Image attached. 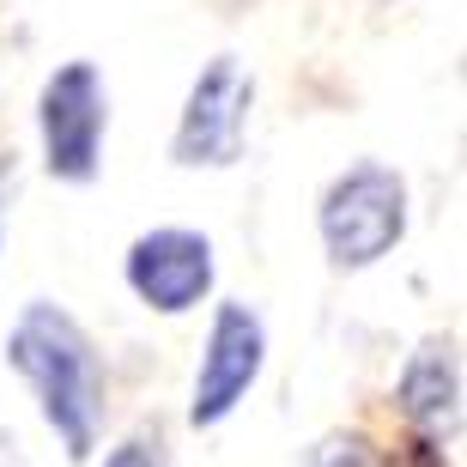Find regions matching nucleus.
Masks as SVG:
<instances>
[{"label": "nucleus", "instance_id": "nucleus-9", "mask_svg": "<svg viewBox=\"0 0 467 467\" xmlns=\"http://www.w3.org/2000/svg\"><path fill=\"white\" fill-rule=\"evenodd\" d=\"M104 467H164V462H158V437H146V431L128 437V443H121Z\"/></svg>", "mask_w": 467, "mask_h": 467}, {"label": "nucleus", "instance_id": "nucleus-2", "mask_svg": "<svg viewBox=\"0 0 467 467\" xmlns=\"http://www.w3.org/2000/svg\"><path fill=\"white\" fill-rule=\"evenodd\" d=\"M316 225H322V243L340 267H370L407 231V182L389 164H352L347 176L328 182Z\"/></svg>", "mask_w": 467, "mask_h": 467}, {"label": "nucleus", "instance_id": "nucleus-6", "mask_svg": "<svg viewBox=\"0 0 467 467\" xmlns=\"http://www.w3.org/2000/svg\"><path fill=\"white\" fill-rule=\"evenodd\" d=\"M128 285L164 316L194 310L213 285V243L201 231H146L128 249Z\"/></svg>", "mask_w": 467, "mask_h": 467}, {"label": "nucleus", "instance_id": "nucleus-10", "mask_svg": "<svg viewBox=\"0 0 467 467\" xmlns=\"http://www.w3.org/2000/svg\"><path fill=\"white\" fill-rule=\"evenodd\" d=\"M382 467H443V450H437V443H425V437H407V443H400L395 455H389V462Z\"/></svg>", "mask_w": 467, "mask_h": 467}, {"label": "nucleus", "instance_id": "nucleus-5", "mask_svg": "<svg viewBox=\"0 0 467 467\" xmlns=\"http://www.w3.org/2000/svg\"><path fill=\"white\" fill-rule=\"evenodd\" d=\"M261 352H267V334H261V316L243 310V304H219L207 334V358H201V377H194V425H219V419L249 395V382L261 377Z\"/></svg>", "mask_w": 467, "mask_h": 467}, {"label": "nucleus", "instance_id": "nucleus-4", "mask_svg": "<svg viewBox=\"0 0 467 467\" xmlns=\"http://www.w3.org/2000/svg\"><path fill=\"white\" fill-rule=\"evenodd\" d=\"M36 121H43V158L61 182H86L98 171V152H104V79L91 61H67L61 73H49L43 86V104H36Z\"/></svg>", "mask_w": 467, "mask_h": 467}, {"label": "nucleus", "instance_id": "nucleus-11", "mask_svg": "<svg viewBox=\"0 0 467 467\" xmlns=\"http://www.w3.org/2000/svg\"><path fill=\"white\" fill-rule=\"evenodd\" d=\"M6 176H13V164H0V194H6Z\"/></svg>", "mask_w": 467, "mask_h": 467}, {"label": "nucleus", "instance_id": "nucleus-3", "mask_svg": "<svg viewBox=\"0 0 467 467\" xmlns=\"http://www.w3.org/2000/svg\"><path fill=\"white\" fill-rule=\"evenodd\" d=\"M249 104H255V79L243 73L237 55H213L201 79L189 86V104H182V121H176L171 158L176 164H231L243 152V128H249Z\"/></svg>", "mask_w": 467, "mask_h": 467}, {"label": "nucleus", "instance_id": "nucleus-8", "mask_svg": "<svg viewBox=\"0 0 467 467\" xmlns=\"http://www.w3.org/2000/svg\"><path fill=\"white\" fill-rule=\"evenodd\" d=\"M304 467H382V455L370 450L358 431H340V437H322Z\"/></svg>", "mask_w": 467, "mask_h": 467}, {"label": "nucleus", "instance_id": "nucleus-1", "mask_svg": "<svg viewBox=\"0 0 467 467\" xmlns=\"http://www.w3.org/2000/svg\"><path fill=\"white\" fill-rule=\"evenodd\" d=\"M6 358L36 389L43 419L61 431L67 455L86 462L98 419H104V370H98V352H91L86 328L67 310H55V304H31L13 322V334H6Z\"/></svg>", "mask_w": 467, "mask_h": 467}, {"label": "nucleus", "instance_id": "nucleus-7", "mask_svg": "<svg viewBox=\"0 0 467 467\" xmlns=\"http://www.w3.org/2000/svg\"><path fill=\"white\" fill-rule=\"evenodd\" d=\"M400 413L419 425L425 443L450 437L462 425V370H455V352L450 347H419L400 370Z\"/></svg>", "mask_w": 467, "mask_h": 467}]
</instances>
